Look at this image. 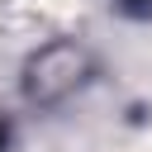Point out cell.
<instances>
[{"instance_id": "1", "label": "cell", "mask_w": 152, "mask_h": 152, "mask_svg": "<svg viewBox=\"0 0 152 152\" xmlns=\"http://www.w3.org/2000/svg\"><path fill=\"white\" fill-rule=\"evenodd\" d=\"M81 81V52L76 48H48L28 66V95L33 100H57Z\"/></svg>"}, {"instance_id": "2", "label": "cell", "mask_w": 152, "mask_h": 152, "mask_svg": "<svg viewBox=\"0 0 152 152\" xmlns=\"http://www.w3.org/2000/svg\"><path fill=\"white\" fill-rule=\"evenodd\" d=\"M119 5H128V10H152V0H119Z\"/></svg>"}, {"instance_id": "3", "label": "cell", "mask_w": 152, "mask_h": 152, "mask_svg": "<svg viewBox=\"0 0 152 152\" xmlns=\"http://www.w3.org/2000/svg\"><path fill=\"white\" fill-rule=\"evenodd\" d=\"M0 142H5V133H0Z\"/></svg>"}]
</instances>
